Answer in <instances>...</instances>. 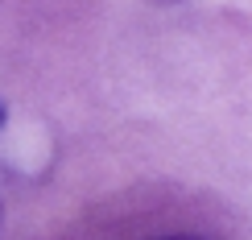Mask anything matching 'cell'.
Segmentation results:
<instances>
[{
    "label": "cell",
    "instance_id": "cell-1",
    "mask_svg": "<svg viewBox=\"0 0 252 240\" xmlns=\"http://www.w3.org/2000/svg\"><path fill=\"white\" fill-rule=\"evenodd\" d=\"M165 240H194V236H165Z\"/></svg>",
    "mask_w": 252,
    "mask_h": 240
},
{
    "label": "cell",
    "instance_id": "cell-2",
    "mask_svg": "<svg viewBox=\"0 0 252 240\" xmlns=\"http://www.w3.org/2000/svg\"><path fill=\"white\" fill-rule=\"evenodd\" d=\"M0 129H4V103H0Z\"/></svg>",
    "mask_w": 252,
    "mask_h": 240
},
{
    "label": "cell",
    "instance_id": "cell-3",
    "mask_svg": "<svg viewBox=\"0 0 252 240\" xmlns=\"http://www.w3.org/2000/svg\"><path fill=\"white\" fill-rule=\"evenodd\" d=\"M0 215H4V211H0Z\"/></svg>",
    "mask_w": 252,
    "mask_h": 240
}]
</instances>
